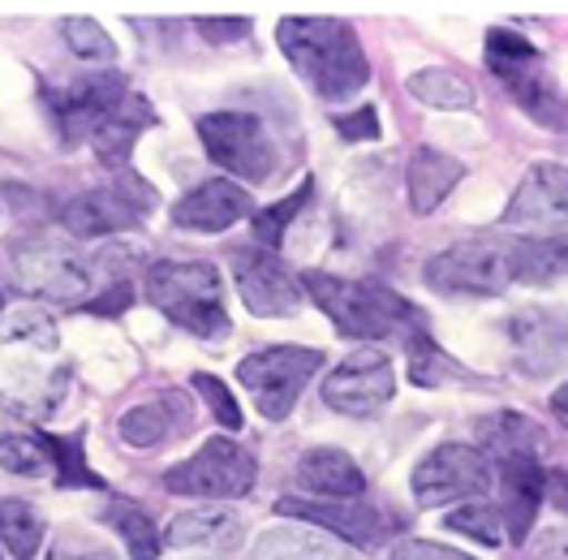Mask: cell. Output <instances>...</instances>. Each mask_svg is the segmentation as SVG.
Segmentation results:
<instances>
[{
    "mask_svg": "<svg viewBox=\"0 0 568 560\" xmlns=\"http://www.w3.org/2000/svg\"><path fill=\"white\" fill-rule=\"evenodd\" d=\"M73 380L70 358L61 353L57 323L36 311L0 316V406L27 422H43L57 414Z\"/></svg>",
    "mask_w": 568,
    "mask_h": 560,
    "instance_id": "obj_1",
    "label": "cell"
},
{
    "mask_svg": "<svg viewBox=\"0 0 568 560\" xmlns=\"http://www.w3.org/2000/svg\"><path fill=\"white\" fill-rule=\"evenodd\" d=\"M302 289L349 341H396L426 332L423 311L379 280H345L332 272H302Z\"/></svg>",
    "mask_w": 568,
    "mask_h": 560,
    "instance_id": "obj_2",
    "label": "cell"
},
{
    "mask_svg": "<svg viewBox=\"0 0 568 560\" xmlns=\"http://www.w3.org/2000/svg\"><path fill=\"white\" fill-rule=\"evenodd\" d=\"M276 39L297 78H306V87L323 100H349L371 82L366 52L354 27L341 18H284Z\"/></svg>",
    "mask_w": 568,
    "mask_h": 560,
    "instance_id": "obj_3",
    "label": "cell"
},
{
    "mask_svg": "<svg viewBox=\"0 0 568 560\" xmlns=\"http://www.w3.org/2000/svg\"><path fill=\"white\" fill-rule=\"evenodd\" d=\"M146 302L199 341H224L233 328L224 311L220 272L203 259H164L146 268Z\"/></svg>",
    "mask_w": 568,
    "mask_h": 560,
    "instance_id": "obj_4",
    "label": "cell"
},
{
    "mask_svg": "<svg viewBox=\"0 0 568 560\" xmlns=\"http://www.w3.org/2000/svg\"><path fill=\"white\" fill-rule=\"evenodd\" d=\"M426 284L435 293H462V298H499L504 289L521 284V250L517 242H457L426 259Z\"/></svg>",
    "mask_w": 568,
    "mask_h": 560,
    "instance_id": "obj_5",
    "label": "cell"
},
{
    "mask_svg": "<svg viewBox=\"0 0 568 560\" xmlns=\"http://www.w3.org/2000/svg\"><path fill=\"white\" fill-rule=\"evenodd\" d=\"M4 263L9 280L18 293L27 298H48L61 307H87V293L95 289L91 263L78 259V250L48 238H22V242L4 246Z\"/></svg>",
    "mask_w": 568,
    "mask_h": 560,
    "instance_id": "obj_6",
    "label": "cell"
},
{
    "mask_svg": "<svg viewBox=\"0 0 568 560\" xmlns=\"http://www.w3.org/2000/svg\"><path fill=\"white\" fill-rule=\"evenodd\" d=\"M487 66L499 78V87L513 96V104L526 117H534L542 130H565L568 112L560 91L551 87V78L542 70V57L534 52L530 39H521L508 27H496L487 36Z\"/></svg>",
    "mask_w": 568,
    "mask_h": 560,
    "instance_id": "obj_7",
    "label": "cell"
},
{
    "mask_svg": "<svg viewBox=\"0 0 568 560\" xmlns=\"http://www.w3.org/2000/svg\"><path fill=\"white\" fill-rule=\"evenodd\" d=\"M323 350H306V346H267V350L250 353L237 362V380L250 388L254 410L267 422H284L293 414L302 388L320 376Z\"/></svg>",
    "mask_w": 568,
    "mask_h": 560,
    "instance_id": "obj_8",
    "label": "cell"
},
{
    "mask_svg": "<svg viewBox=\"0 0 568 560\" xmlns=\"http://www.w3.org/2000/svg\"><path fill=\"white\" fill-rule=\"evenodd\" d=\"M254 479H258L254 453L229 436H212L199 453L164 474V491L190 500H242L254 491Z\"/></svg>",
    "mask_w": 568,
    "mask_h": 560,
    "instance_id": "obj_9",
    "label": "cell"
},
{
    "mask_svg": "<svg viewBox=\"0 0 568 560\" xmlns=\"http://www.w3.org/2000/svg\"><path fill=\"white\" fill-rule=\"evenodd\" d=\"M199 139L224 173L242 177L250 186H263L276 173V142L267 134L263 117L254 112H233V108L207 112L199 117Z\"/></svg>",
    "mask_w": 568,
    "mask_h": 560,
    "instance_id": "obj_10",
    "label": "cell"
},
{
    "mask_svg": "<svg viewBox=\"0 0 568 560\" xmlns=\"http://www.w3.org/2000/svg\"><path fill=\"white\" fill-rule=\"evenodd\" d=\"M155 208V190L134 173H112L104 186L82 190L61 208V224L73 238H108L121 229H139Z\"/></svg>",
    "mask_w": 568,
    "mask_h": 560,
    "instance_id": "obj_11",
    "label": "cell"
},
{
    "mask_svg": "<svg viewBox=\"0 0 568 560\" xmlns=\"http://www.w3.org/2000/svg\"><path fill=\"white\" fill-rule=\"evenodd\" d=\"M130 96L125 73L104 70V73H82L70 82H43V104L57 126V139L65 147H78L82 139L95 134V126L104 121L112 108Z\"/></svg>",
    "mask_w": 568,
    "mask_h": 560,
    "instance_id": "obj_12",
    "label": "cell"
},
{
    "mask_svg": "<svg viewBox=\"0 0 568 560\" xmlns=\"http://www.w3.org/2000/svg\"><path fill=\"white\" fill-rule=\"evenodd\" d=\"M491 474H496V466L483 449H474V444H439L414 470V500L423 509L469 500V496L491 488Z\"/></svg>",
    "mask_w": 568,
    "mask_h": 560,
    "instance_id": "obj_13",
    "label": "cell"
},
{
    "mask_svg": "<svg viewBox=\"0 0 568 560\" xmlns=\"http://www.w3.org/2000/svg\"><path fill=\"white\" fill-rule=\"evenodd\" d=\"M508 229H526V238L560 242L568 233V169L560 164H534L521 177L517 194L504 208Z\"/></svg>",
    "mask_w": 568,
    "mask_h": 560,
    "instance_id": "obj_14",
    "label": "cell"
},
{
    "mask_svg": "<svg viewBox=\"0 0 568 560\" xmlns=\"http://www.w3.org/2000/svg\"><path fill=\"white\" fill-rule=\"evenodd\" d=\"M396 392V371H392V358L379 350H357L349 353L327 380H323V401L336 410V414H349V419H371L379 414Z\"/></svg>",
    "mask_w": 568,
    "mask_h": 560,
    "instance_id": "obj_15",
    "label": "cell"
},
{
    "mask_svg": "<svg viewBox=\"0 0 568 560\" xmlns=\"http://www.w3.org/2000/svg\"><path fill=\"white\" fill-rule=\"evenodd\" d=\"M229 263H233V280H237V293H242L250 316L276 319L293 316L302 307V284L293 280V272L284 268L276 250H267V246H237Z\"/></svg>",
    "mask_w": 568,
    "mask_h": 560,
    "instance_id": "obj_16",
    "label": "cell"
},
{
    "mask_svg": "<svg viewBox=\"0 0 568 560\" xmlns=\"http://www.w3.org/2000/svg\"><path fill=\"white\" fill-rule=\"evenodd\" d=\"M276 513L288 518V522H306L320 526V530H332L341 534L345 543L354 548H379L392 534V522L366 500H302V496H284L276 500Z\"/></svg>",
    "mask_w": 568,
    "mask_h": 560,
    "instance_id": "obj_17",
    "label": "cell"
},
{
    "mask_svg": "<svg viewBox=\"0 0 568 560\" xmlns=\"http://www.w3.org/2000/svg\"><path fill=\"white\" fill-rule=\"evenodd\" d=\"M499 474V513H504V530L513 543H526L538 504L547 496V470H542V453H499L491 457Z\"/></svg>",
    "mask_w": 568,
    "mask_h": 560,
    "instance_id": "obj_18",
    "label": "cell"
},
{
    "mask_svg": "<svg viewBox=\"0 0 568 560\" xmlns=\"http://www.w3.org/2000/svg\"><path fill=\"white\" fill-rule=\"evenodd\" d=\"M508 337H513V353L517 367L530 380H547L568 367V316L565 311H547V307H530L521 316L508 319Z\"/></svg>",
    "mask_w": 568,
    "mask_h": 560,
    "instance_id": "obj_19",
    "label": "cell"
},
{
    "mask_svg": "<svg viewBox=\"0 0 568 560\" xmlns=\"http://www.w3.org/2000/svg\"><path fill=\"white\" fill-rule=\"evenodd\" d=\"M250 190H242L237 181H203L194 186L185 199H178L173 208V224L178 229H190V233H224L233 229L237 220L250 216Z\"/></svg>",
    "mask_w": 568,
    "mask_h": 560,
    "instance_id": "obj_20",
    "label": "cell"
},
{
    "mask_svg": "<svg viewBox=\"0 0 568 560\" xmlns=\"http://www.w3.org/2000/svg\"><path fill=\"white\" fill-rule=\"evenodd\" d=\"M146 126H155V108H151L146 96L130 91V96H125V100L95 126V134H91V142H95V160L104 164L108 173H130L134 142H139V134L146 130Z\"/></svg>",
    "mask_w": 568,
    "mask_h": 560,
    "instance_id": "obj_21",
    "label": "cell"
},
{
    "mask_svg": "<svg viewBox=\"0 0 568 560\" xmlns=\"http://www.w3.org/2000/svg\"><path fill=\"white\" fill-rule=\"evenodd\" d=\"M194 427V406H190V397L185 392H164L160 401H146V406H134V410H125L121 422H116V436L125 440V444H134V449H160L164 440H173V436H185Z\"/></svg>",
    "mask_w": 568,
    "mask_h": 560,
    "instance_id": "obj_22",
    "label": "cell"
},
{
    "mask_svg": "<svg viewBox=\"0 0 568 560\" xmlns=\"http://www.w3.org/2000/svg\"><path fill=\"white\" fill-rule=\"evenodd\" d=\"M297 483L320 500H362L366 474L345 449H311L297 461Z\"/></svg>",
    "mask_w": 568,
    "mask_h": 560,
    "instance_id": "obj_23",
    "label": "cell"
},
{
    "mask_svg": "<svg viewBox=\"0 0 568 560\" xmlns=\"http://www.w3.org/2000/svg\"><path fill=\"white\" fill-rule=\"evenodd\" d=\"M462 177H465V164L457 156H448V151H439V147H418V151L409 156V169H405L409 208L418 211V216H430V211L457 190Z\"/></svg>",
    "mask_w": 568,
    "mask_h": 560,
    "instance_id": "obj_24",
    "label": "cell"
},
{
    "mask_svg": "<svg viewBox=\"0 0 568 560\" xmlns=\"http://www.w3.org/2000/svg\"><path fill=\"white\" fill-rule=\"evenodd\" d=\"M246 539V522L242 513L233 509H220V504H203V509H190L169 522L164 530V543L169 548H215V552H229Z\"/></svg>",
    "mask_w": 568,
    "mask_h": 560,
    "instance_id": "obj_25",
    "label": "cell"
},
{
    "mask_svg": "<svg viewBox=\"0 0 568 560\" xmlns=\"http://www.w3.org/2000/svg\"><path fill=\"white\" fill-rule=\"evenodd\" d=\"M250 560H357L345 543H336V539H327L320 526H276V530H267L258 543H254V552Z\"/></svg>",
    "mask_w": 568,
    "mask_h": 560,
    "instance_id": "obj_26",
    "label": "cell"
},
{
    "mask_svg": "<svg viewBox=\"0 0 568 560\" xmlns=\"http://www.w3.org/2000/svg\"><path fill=\"white\" fill-rule=\"evenodd\" d=\"M104 522L125 539V548H130V560H160V548H164V539H160V530L151 526V513L134 504V500H121V496H112L104 504Z\"/></svg>",
    "mask_w": 568,
    "mask_h": 560,
    "instance_id": "obj_27",
    "label": "cell"
},
{
    "mask_svg": "<svg viewBox=\"0 0 568 560\" xmlns=\"http://www.w3.org/2000/svg\"><path fill=\"white\" fill-rule=\"evenodd\" d=\"M0 543L13 560H36L43 543V518L27 500H0Z\"/></svg>",
    "mask_w": 568,
    "mask_h": 560,
    "instance_id": "obj_28",
    "label": "cell"
},
{
    "mask_svg": "<svg viewBox=\"0 0 568 560\" xmlns=\"http://www.w3.org/2000/svg\"><path fill=\"white\" fill-rule=\"evenodd\" d=\"M405 346H409V380L418 388H439L444 380H474L462 362H453L426 332H414Z\"/></svg>",
    "mask_w": 568,
    "mask_h": 560,
    "instance_id": "obj_29",
    "label": "cell"
},
{
    "mask_svg": "<svg viewBox=\"0 0 568 560\" xmlns=\"http://www.w3.org/2000/svg\"><path fill=\"white\" fill-rule=\"evenodd\" d=\"M0 466L22 479H57V457L43 436H0Z\"/></svg>",
    "mask_w": 568,
    "mask_h": 560,
    "instance_id": "obj_30",
    "label": "cell"
},
{
    "mask_svg": "<svg viewBox=\"0 0 568 560\" xmlns=\"http://www.w3.org/2000/svg\"><path fill=\"white\" fill-rule=\"evenodd\" d=\"M409 96L423 100L430 108H444V112H457V108L474 104V87L465 82L457 70H423L409 78Z\"/></svg>",
    "mask_w": 568,
    "mask_h": 560,
    "instance_id": "obj_31",
    "label": "cell"
},
{
    "mask_svg": "<svg viewBox=\"0 0 568 560\" xmlns=\"http://www.w3.org/2000/svg\"><path fill=\"white\" fill-rule=\"evenodd\" d=\"M43 444L57 457V488H95L108 491V483L87 466V449H82V431L78 436H43Z\"/></svg>",
    "mask_w": 568,
    "mask_h": 560,
    "instance_id": "obj_32",
    "label": "cell"
},
{
    "mask_svg": "<svg viewBox=\"0 0 568 560\" xmlns=\"http://www.w3.org/2000/svg\"><path fill=\"white\" fill-rule=\"evenodd\" d=\"M444 526H448V530H457V534H465V539H474V543H483V548H499V543L508 539V530H504V513L491 509V504H483V500H474V504H457Z\"/></svg>",
    "mask_w": 568,
    "mask_h": 560,
    "instance_id": "obj_33",
    "label": "cell"
},
{
    "mask_svg": "<svg viewBox=\"0 0 568 560\" xmlns=\"http://www.w3.org/2000/svg\"><path fill=\"white\" fill-rule=\"evenodd\" d=\"M311 190H315V181L306 177L288 199H281V203H272L267 211H258V216H250V229H254V238H258V246H267V250H276L284 238V229L293 224V216L311 203Z\"/></svg>",
    "mask_w": 568,
    "mask_h": 560,
    "instance_id": "obj_34",
    "label": "cell"
},
{
    "mask_svg": "<svg viewBox=\"0 0 568 560\" xmlns=\"http://www.w3.org/2000/svg\"><path fill=\"white\" fill-rule=\"evenodd\" d=\"M61 36L70 43V52L78 61H95V66H108L116 61V43L108 36L95 18H65L61 22Z\"/></svg>",
    "mask_w": 568,
    "mask_h": 560,
    "instance_id": "obj_35",
    "label": "cell"
},
{
    "mask_svg": "<svg viewBox=\"0 0 568 560\" xmlns=\"http://www.w3.org/2000/svg\"><path fill=\"white\" fill-rule=\"evenodd\" d=\"M190 384L199 388V397L207 401V410L215 414V422H220V427H229V431H237V427H242V410H237L233 392H229V384H224L220 376H207V371H199Z\"/></svg>",
    "mask_w": 568,
    "mask_h": 560,
    "instance_id": "obj_36",
    "label": "cell"
},
{
    "mask_svg": "<svg viewBox=\"0 0 568 560\" xmlns=\"http://www.w3.org/2000/svg\"><path fill=\"white\" fill-rule=\"evenodd\" d=\"M48 560H121V552H112L87 530H61L57 543L48 548Z\"/></svg>",
    "mask_w": 568,
    "mask_h": 560,
    "instance_id": "obj_37",
    "label": "cell"
},
{
    "mask_svg": "<svg viewBox=\"0 0 568 560\" xmlns=\"http://www.w3.org/2000/svg\"><path fill=\"white\" fill-rule=\"evenodd\" d=\"M392 560H474V557L457 552V548H444V543H430V539H400L392 548Z\"/></svg>",
    "mask_w": 568,
    "mask_h": 560,
    "instance_id": "obj_38",
    "label": "cell"
},
{
    "mask_svg": "<svg viewBox=\"0 0 568 560\" xmlns=\"http://www.w3.org/2000/svg\"><path fill=\"white\" fill-rule=\"evenodd\" d=\"M336 130H341V139H349V142H375L379 139V112H375V108L345 112V117H336Z\"/></svg>",
    "mask_w": 568,
    "mask_h": 560,
    "instance_id": "obj_39",
    "label": "cell"
},
{
    "mask_svg": "<svg viewBox=\"0 0 568 560\" xmlns=\"http://www.w3.org/2000/svg\"><path fill=\"white\" fill-rule=\"evenodd\" d=\"M130 302H134V284L130 280H116V284H108L100 298H87V316H121V311H130Z\"/></svg>",
    "mask_w": 568,
    "mask_h": 560,
    "instance_id": "obj_40",
    "label": "cell"
},
{
    "mask_svg": "<svg viewBox=\"0 0 568 560\" xmlns=\"http://www.w3.org/2000/svg\"><path fill=\"white\" fill-rule=\"evenodd\" d=\"M199 36L212 39V43H237L250 36V18H199L194 22Z\"/></svg>",
    "mask_w": 568,
    "mask_h": 560,
    "instance_id": "obj_41",
    "label": "cell"
},
{
    "mask_svg": "<svg viewBox=\"0 0 568 560\" xmlns=\"http://www.w3.org/2000/svg\"><path fill=\"white\" fill-rule=\"evenodd\" d=\"M547 491H551L556 509H565V513H568V470H565V474H556V479H547Z\"/></svg>",
    "mask_w": 568,
    "mask_h": 560,
    "instance_id": "obj_42",
    "label": "cell"
},
{
    "mask_svg": "<svg viewBox=\"0 0 568 560\" xmlns=\"http://www.w3.org/2000/svg\"><path fill=\"white\" fill-rule=\"evenodd\" d=\"M551 410H556V419H560V427L568 431V384L560 388L556 397H551Z\"/></svg>",
    "mask_w": 568,
    "mask_h": 560,
    "instance_id": "obj_43",
    "label": "cell"
},
{
    "mask_svg": "<svg viewBox=\"0 0 568 560\" xmlns=\"http://www.w3.org/2000/svg\"><path fill=\"white\" fill-rule=\"evenodd\" d=\"M0 307H4V293H0Z\"/></svg>",
    "mask_w": 568,
    "mask_h": 560,
    "instance_id": "obj_44",
    "label": "cell"
},
{
    "mask_svg": "<svg viewBox=\"0 0 568 560\" xmlns=\"http://www.w3.org/2000/svg\"><path fill=\"white\" fill-rule=\"evenodd\" d=\"M565 560H568V548H565Z\"/></svg>",
    "mask_w": 568,
    "mask_h": 560,
    "instance_id": "obj_45",
    "label": "cell"
},
{
    "mask_svg": "<svg viewBox=\"0 0 568 560\" xmlns=\"http://www.w3.org/2000/svg\"><path fill=\"white\" fill-rule=\"evenodd\" d=\"M0 560H4V557H0Z\"/></svg>",
    "mask_w": 568,
    "mask_h": 560,
    "instance_id": "obj_46",
    "label": "cell"
}]
</instances>
